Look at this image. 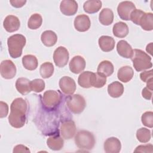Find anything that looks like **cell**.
Wrapping results in <instances>:
<instances>
[{"instance_id":"obj_1","label":"cell","mask_w":153,"mask_h":153,"mask_svg":"<svg viewBox=\"0 0 153 153\" xmlns=\"http://www.w3.org/2000/svg\"><path fill=\"white\" fill-rule=\"evenodd\" d=\"M27 108L26 101L22 97L16 98L12 102L8 116V122L12 127L19 128L25 126Z\"/></svg>"},{"instance_id":"obj_2","label":"cell","mask_w":153,"mask_h":153,"mask_svg":"<svg viewBox=\"0 0 153 153\" xmlns=\"http://www.w3.org/2000/svg\"><path fill=\"white\" fill-rule=\"evenodd\" d=\"M26 43L25 36L22 34H14L7 39V45L10 56L17 59L22 56V50Z\"/></svg>"},{"instance_id":"obj_3","label":"cell","mask_w":153,"mask_h":153,"mask_svg":"<svg viewBox=\"0 0 153 153\" xmlns=\"http://www.w3.org/2000/svg\"><path fill=\"white\" fill-rule=\"evenodd\" d=\"M135 70L140 72L152 67L151 57L147 53L140 49L133 50V54L130 58Z\"/></svg>"},{"instance_id":"obj_4","label":"cell","mask_w":153,"mask_h":153,"mask_svg":"<svg viewBox=\"0 0 153 153\" xmlns=\"http://www.w3.org/2000/svg\"><path fill=\"white\" fill-rule=\"evenodd\" d=\"M59 90H47L42 97V105L44 109L48 111L56 110L60 105L62 96Z\"/></svg>"},{"instance_id":"obj_5","label":"cell","mask_w":153,"mask_h":153,"mask_svg":"<svg viewBox=\"0 0 153 153\" xmlns=\"http://www.w3.org/2000/svg\"><path fill=\"white\" fill-rule=\"evenodd\" d=\"M75 142L77 147L85 151L91 150L95 145V138L92 133L87 130H79L75 137Z\"/></svg>"},{"instance_id":"obj_6","label":"cell","mask_w":153,"mask_h":153,"mask_svg":"<svg viewBox=\"0 0 153 153\" xmlns=\"http://www.w3.org/2000/svg\"><path fill=\"white\" fill-rule=\"evenodd\" d=\"M66 105L69 110L75 114H81L85 109L86 102L83 96L80 94H72L66 99Z\"/></svg>"},{"instance_id":"obj_7","label":"cell","mask_w":153,"mask_h":153,"mask_svg":"<svg viewBox=\"0 0 153 153\" xmlns=\"http://www.w3.org/2000/svg\"><path fill=\"white\" fill-rule=\"evenodd\" d=\"M69 54L68 50L63 46H59L54 51L53 60L56 66L63 68L69 61Z\"/></svg>"},{"instance_id":"obj_8","label":"cell","mask_w":153,"mask_h":153,"mask_svg":"<svg viewBox=\"0 0 153 153\" xmlns=\"http://www.w3.org/2000/svg\"><path fill=\"white\" fill-rule=\"evenodd\" d=\"M76 126L73 120H64L60 124V134L65 139H72L76 134Z\"/></svg>"},{"instance_id":"obj_9","label":"cell","mask_w":153,"mask_h":153,"mask_svg":"<svg viewBox=\"0 0 153 153\" xmlns=\"http://www.w3.org/2000/svg\"><path fill=\"white\" fill-rule=\"evenodd\" d=\"M0 72L2 78L10 79L13 78L17 72L14 63L10 60H5L1 63Z\"/></svg>"},{"instance_id":"obj_10","label":"cell","mask_w":153,"mask_h":153,"mask_svg":"<svg viewBox=\"0 0 153 153\" xmlns=\"http://www.w3.org/2000/svg\"><path fill=\"white\" fill-rule=\"evenodd\" d=\"M136 9V7L131 1H123L120 2L117 7V12L119 17L123 20H130L131 12Z\"/></svg>"},{"instance_id":"obj_11","label":"cell","mask_w":153,"mask_h":153,"mask_svg":"<svg viewBox=\"0 0 153 153\" xmlns=\"http://www.w3.org/2000/svg\"><path fill=\"white\" fill-rule=\"evenodd\" d=\"M59 85L62 93L66 95H72L76 90V84L74 79L68 76L61 78Z\"/></svg>"},{"instance_id":"obj_12","label":"cell","mask_w":153,"mask_h":153,"mask_svg":"<svg viewBox=\"0 0 153 153\" xmlns=\"http://www.w3.org/2000/svg\"><path fill=\"white\" fill-rule=\"evenodd\" d=\"M78 5L74 0H63L60 4V10L65 16H71L75 14L78 11Z\"/></svg>"},{"instance_id":"obj_13","label":"cell","mask_w":153,"mask_h":153,"mask_svg":"<svg viewBox=\"0 0 153 153\" xmlns=\"http://www.w3.org/2000/svg\"><path fill=\"white\" fill-rule=\"evenodd\" d=\"M75 29L79 32H85L88 30L91 26V22L89 17L85 14L77 16L74 22Z\"/></svg>"},{"instance_id":"obj_14","label":"cell","mask_w":153,"mask_h":153,"mask_svg":"<svg viewBox=\"0 0 153 153\" xmlns=\"http://www.w3.org/2000/svg\"><path fill=\"white\" fill-rule=\"evenodd\" d=\"M3 26L8 32H14L19 29L20 22L17 16L8 15L5 18L3 22Z\"/></svg>"},{"instance_id":"obj_15","label":"cell","mask_w":153,"mask_h":153,"mask_svg":"<svg viewBox=\"0 0 153 153\" xmlns=\"http://www.w3.org/2000/svg\"><path fill=\"white\" fill-rule=\"evenodd\" d=\"M85 64V60L82 56H75L69 62V69L74 74H79L84 70Z\"/></svg>"},{"instance_id":"obj_16","label":"cell","mask_w":153,"mask_h":153,"mask_svg":"<svg viewBox=\"0 0 153 153\" xmlns=\"http://www.w3.org/2000/svg\"><path fill=\"white\" fill-rule=\"evenodd\" d=\"M121 149V142L117 137H109L104 142V150L106 153H118Z\"/></svg>"},{"instance_id":"obj_17","label":"cell","mask_w":153,"mask_h":153,"mask_svg":"<svg viewBox=\"0 0 153 153\" xmlns=\"http://www.w3.org/2000/svg\"><path fill=\"white\" fill-rule=\"evenodd\" d=\"M117 51L120 56L126 59L131 58L133 54L131 46L125 40H120L118 42Z\"/></svg>"},{"instance_id":"obj_18","label":"cell","mask_w":153,"mask_h":153,"mask_svg":"<svg viewBox=\"0 0 153 153\" xmlns=\"http://www.w3.org/2000/svg\"><path fill=\"white\" fill-rule=\"evenodd\" d=\"M47 145L51 150L59 151L63 147L64 141L63 137H62L58 133L53 134L47 139Z\"/></svg>"},{"instance_id":"obj_19","label":"cell","mask_w":153,"mask_h":153,"mask_svg":"<svg viewBox=\"0 0 153 153\" xmlns=\"http://www.w3.org/2000/svg\"><path fill=\"white\" fill-rule=\"evenodd\" d=\"M115 40L109 36H101L98 40V44L100 49L104 52H109L115 47Z\"/></svg>"},{"instance_id":"obj_20","label":"cell","mask_w":153,"mask_h":153,"mask_svg":"<svg viewBox=\"0 0 153 153\" xmlns=\"http://www.w3.org/2000/svg\"><path fill=\"white\" fill-rule=\"evenodd\" d=\"M30 81L26 78H19L16 80V88L17 90L22 94L25 95L32 91Z\"/></svg>"},{"instance_id":"obj_21","label":"cell","mask_w":153,"mask_h":153,"mask_svg":"<svg viewBox=\"0 0 153 153\" xmlns=\"http://www.w3.org/2000/svg\"><path fill=\"white\" fill-rule=\"evenodd\" d=\"M42 42L46 47H52L54 45L57 41V36L53 30H45L41 36Z\"/></svg>"},{"instance_id":"obj_22","label":"cell","mask_w":153,"mask_h":153,"mask_svg":"<svg viewBox=\"0 0 153 153\" xmlns=\"http://www.w3.org/2000/svg\"><path fill=\"white\" fill-rule=\"evenodd\" d=\"M134 75V71L130 66H124L120 68L117 73V76L120 81L127 82L130 81Z\"/></svg>"},{"instance_id":"obj_23","label":"cell","mask_w":153,"mask_h":153,"mask_svg":"<svg viewBox=\"0 0 153 153\" xmlns=\"http://www.w3.org/2000/svg\"><path fill=\"white\" fill-rule=\"evenodd\" d=\"M124 92V86L119 81H114L108 86L109 95L114 98L120 97Z\"/></svg>"},{"instance_id":"obj_24","label":"cell","mask_w":153,"mask_h":153,"mask_svg":"<svg viewBox=\"0 0 153 153\" xmlns=\"http://www.w3.org/2000/svg\"><path fill=\"white\" fill-rule=\"evenodd\" d=\"M114 71L113 64L109 60H103L98 65L97 72L104 76H111Z\"/></svg>"},{"instance_id":"obj_25","label":"cell","mask_w":153,"mask_h":153,"mask_svg":"<svg viewBox=\"0 0 153 153\" xmlns=\"http://www.w3.org/2000/svg\"><path fill=\"white\" fill-rule=\"evenodd\" d=\"M94 72L84 71L82 72L78 78V84L83 88H88L92 87V81Z\"/></svg>"},{"instance_id":"obj_26","label":"cell","mask_w":153,"mask_h":153,"mask_svg":"<svg viewBox=\"0 0 153 153\" xmlns=\"http://www.w3.org/2000/svg\"><path fill=\"white\" fill-rule=\"evenodd\" d=\"M100 23L104 26H109L114 21V13L112 10L108 8H105L102 10L99 16Z\"/></svg>"},{"instance_id":"obj_27","label":"cell","mask_w":153,"mask_h":153,"mask_svg":"<svg viewBox=\"0 0 153 153\" xmlns=\"http://www.w3.org/2000/svg\"><path fill=\"white\" fill-rule=\"evenodd\" d=\"M102 1L99 0H88L84 2L83 9L88 14H93L98 12L102 8Z\"/></svg>"},{"instance_id":"obj_28","label":"cell","mask_w":153,"mask_h":153,"mask_svg":"<svg viewBox=\"0 0 153 153\" xmlns=\"http://www.w3.org/2000/svg\"><path fill=\"white\" fill-rule=\"evenodd\" d=\"M112 32L115 36L121 38L126 37L128 35L129 30L126 23L123 22H119L114 25Z\"/></svg>"},{"instance_id":"obj_29","label":"cell","mask_w":153,"mask_h":153,"mask_svg":"<svg viewBox=\"0 0 153 153\" xmlns=\"http://www.w3.org/2000/svg\"><path fill=\"white\" fill-rule=\"evenodd\" d=\"M22 64L25 69L33 71L38 67V62L36 57L32 54H27L22 57Z\"/></svg>"},{"instance_id":"obj_30","label":"cell","mask_w":153,"mask_h":153,"mask_svg":"<svg viewBox=\"0 0 153 153\" xmlns=\"http://www.w3.org/2000/svg\"><path fill=\"white\" fill-rule=\"evenodd\" d=\"M141 27L146 31L153 29V14L152 13H145L139 22Z\"/></svg>"},{"instance_id":"obj_31","label":"cell","mask_w":153,"mask_h":153,"mask_svg":"<svg viewBox=\"0 0 153 153\" xmlns=\"http://www.w3.org/2000/svg\"><path fill=\"white\" fill-rule=\"evenodd\" d=\"M41 76L43 78H48L54 73V66L51 62H45L42 63L39 68Z\"/></svg>"},{"instance_id":"obj_32","label":"cell","mask_w":153,"mask_h":153,"mask_svg":"<svg viewBox=\"0 0 153 153\" xmlns=\"http://www.w3.org/2000/svg\"><path fill=\"white\" fill-rule=\"evenodd\" d=\"M42 23V16L38 13H35L30 17L27 22V26L29 29L35 30L38 29L41 26Z\"/></svg>"},{"instance_id":"obj_33","label":"cell","mask_w":153,"mask_h":153,"mask_svg":"<svg viewBox=\"0 0 153 153\" xmlns=\"http://www.w3.org/2000/svg\"><path fill=\"white\" fill-rule=\"evenodd\" d=\"M136 137L141 143L148 142L151 137V131L146 128H140L136 131Z\"/></svg>"},{"instance_id":"obj_34","label":"cell","mask_w":153,"mask_h":153,"mask_svg":"<svg viewBox=\"0 0 153 153\" xmlns=\"http://www.w3.org/2000/svg\"><path fill=\"white\" fill-rule=\"evenodd\" d=\"M106 82V77L99 74L94 73L92 81V87L95 88H102Z\"/></svg>"},{"instance_id":"obj_35","label":"cell","mask_w":153,"mask_h":153,"mask_svg":"<svg viewBox=\"0 0 153 153\" xmlns=\"http://www.w3.org/2000/svg\"><path fill=\"white\" fill-rule=\"evenodd\" d=\"M32 91L35 93H40L45 88V82L41 79H35L30 81Z\"/></svg>"},{"instance_id":"obj_36","label":"cell","mask_w":153,"mask_h":153,"mask_svg":"<svg viewBox=\"0 0 153 153\" xmlns=\"http://www.w3.org/2000/svg\"><path fill=\"white\" fill-rule=\"evenodd\" d=\"M142 124L149 128L153 127V112L152 111H147L144 112L141 117Z\"/></svg>"},{"instance_id":"obj_37","label":"cell","mask_w":153,"mask_h":153,"mask_svg":"<svg viewBox=\"0 0 153 153\" xmlns=\"http://www.w3.org/2000/svg\"><path fill=\"white\" fill-rule=\"evenodd\" d=\"M144 13L145 12H143L142 10L136 8L131 12L130 16V20H131L132 22H133L136 25H139L140 20L141 19Z\"/></svg>"},{"instance_id":"obj_38","label":"cell","mask_w":153,"mask_h":153,"mask_svg":"<svg viewBox=\"0 0 153 153\" xmlns=\"http://www.w3.org/2000/svg\"><path fill=\"white\" fill-rule=\"evenodd\" d=\"M134 152H153V146L152 144L139 145L134 151Z\"/></svg>"},{"instance_id":"obj_39","label":"cell","mask_w":153,"mask_h":153,"mask_svg":"<svg viewBox=\"0 0 153 153\" xmlns=\"http://www.w3.org/2000/svg\"><path fill=\"white\" fill-rule=\"evenodd\" d=\"M8 113V106L7 103L2 101L0 102V117L4 118L7 117Z\"/></svg>"},{"instance_id":"obj_40","label":"cell","mask_w":153,"mask_h":153,"mask_svg":"<svg viewBox=\"0 0 153 153\" xmlns=\"http://www.w3.org/2000/svg\"><path fill=\"white\" fill-rule=\"evenodd\" d=\"M140 78L142 81L146 82L151 78H152V70L144 71L140 73Z\"/></svg>"},{"instance_id":"obj_41","label":"cell","mask_w":153,"mask_h":153,"mask_svg":"<svg viewBox=\"0 0 153 153\" xmlns=\"http://www.w3.org/2000/svg\"><path fill=\"white\" fill-rule=\"evenodd\" d=\"M30 150L27 147L23 145H17L14 146L13 149V152H30Z\"/></svg>"},{"instance_id":"obj_42","label":"cell","mask_w":153,"mask_h":153,"mask_svg":"<svg viewBox=\"0 0 153 153\" xmlns=\"http://www.w3.org/2000/svg\"><path fill=\"white\" fill-rule=\"evenodd\" d=\"M142 95L144 99L146 100H151L152 96V91L146 87L143 88L142 91Z\"/></svg>"},{"instance_id":"obj_43","label":"cell","mask_w":153,"mask_h":153,"mask_svg":"<svg viewBox=\"0 0 153 153\" xmlns=\"http://www.w3.org/2000/svg\"><path fill=\"white\" fill-rule=\"evenodd\" d=\"M11 5L15 8H21L26 3V0H11L10 1Z\"/></svg>"},{"instance_id":"obj_44","label":"cell","mask_w":153,"mask_h":153,"mask_svg":"<svg viewBox=\"0 0 153 153\" xmlns=\"http://www.w3.org/2000/svg\"><path fill=\"white\" fill-rule=\"evenodd\" d=\"M146 50L148 53H149L150 54H152V42H150L149 44H148L146 45Z\"/></svg>"}]
</instances>
